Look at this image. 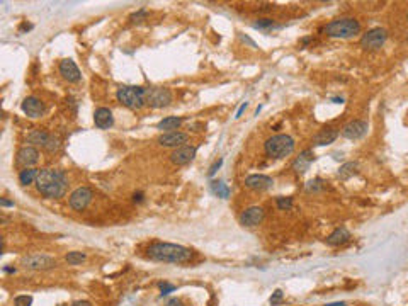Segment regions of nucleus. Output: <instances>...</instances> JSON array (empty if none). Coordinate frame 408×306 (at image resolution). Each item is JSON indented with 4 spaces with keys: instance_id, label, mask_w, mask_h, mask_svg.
<instances>
[{
    "instance_id": "1a4fd4ad",
    "label": "nucleus",
    "mask_w": 408,
    "mask_h": 306,
    "mask_svg": "<svg viewBox=\"0 0 408 306\" xmlns=\"http://www.w3.org/2000/svg\"><path fill=\"white\" fill-rule=\"evenodd\" d=\"M90 201H92V191L89 189V187H78L70 194V207L75 211H84L85 207L89 206Z\"/></svg>"
},
{
    "instance_id": "ea45409f",
    "label": "nucleus",
    "mask_w": 408,
    "mask_h": 306,
    "mask_svg": "<svg viewBox=\"0 0 408 306\" xmlns=\"http://www.w3.org/2000/svg\"><path fill=\"white\" fill-rule=\"evenodd\" d=\"M72 306H92V305H90L89 301H75Z\"/></svg>"
},
{
    "instance_id": "f8f14e48",
    "label": "nucleus",
    "mask_w": 408,
    "mask_h": 306,
    "mask_svg": "<svg viewBox=\"0 0 408 306\" xmlns=\"http://www.w3.org/2000/svg\"><path fill=\"white\" fill-rule=\"evenodd\" d=\"M15 162H17V165L24 168H31L39 162V152L34 147H22L17 152V160Z\"/></svg>"
},
{
    "instance_id": "39448f33",
    "label": "nucleus",
    "mask_w": 408,
    "mask_h": 306,
    "mask_svg": "<svg viewBox=\"0 0 408 306\" xmlns=\"http://www.w3.org/2000/svg\"><path fill=\"white\" fill-rule=\"evenodd\" d=\"M117 101L129 109H141L147 105V89L135 87V85H124L116 92Z\"/></svg>"
},
{
    "instance_id": "4be33fe9",
    "label": "nucleus",
    "mask_w": 408,
    "mask_h": 306,
    "mask_svg": "<svg viewBox=\"0 0 408 306\" xmlns=\"http://www.w3.org/2000/svg\"><path fill=\"white\" fill-rule=\"evenodd\" d=\"M182 124V117H177V116H168L165 119H162L158 123V129H162V131L165 133H170V131H175V129H179V126Z\"/></svg>"
},
{
    "instance_id": "a878e982",
    "label": "nucleus",
    "mask_w": 408,
    "mask_h": 306,
    "mask_svg": "<svg viewBox=\"0 0 408 306\" xmlns=\"http://www.w3.org/2000/svg\"><path fill=\"white\" fill-rule=\"evenodd\" d=\"M356 174H357V163H354V162L344 163V165L340 167V170H339V177L342 180L351 179L352 175H356Z\"/></svg>"
},
{
    "instance_id": "dca6fc26",
    "label": "nucleus",
    "mask_w": 408,
    "mask_h": 306,
    "mask_svg": "<svg viewBox=\"0 0 408 306\" xmlns=\"http://www.w3.org/2000/svg\"><path fill=\"white\" fill-rule=\"evenodd\" d=\"M313 162H315V153H313V150H305L300 153V156L294 158L293 170L296 172L298 175H303Z\"/></svg>"
},
{
    "instance_id": "f704fd0d",
    "label": "nucleus",
    "mask_w": 408,
    "mask_h": 306,
    "mask_svg": "<svg viewBox=\"0 0 408 306\" xmlns=\"http://www.w3.org/2000/svg\"><path fill=\"white\" fill-rule=\"evenodd\" d=\"M320 184H321L320 179L311 180V182L308 184V191H316V189H320Z\"/></svg>"
},
{
    "instance_id": "5701e85b",
    "label": "nucleus",
    "mask_w": 408,
    "mask_h": 306,
    "mask_svg": "<svg viewBox=\"0 0 408 306\" xmlns=\"http://www.w3.org/2000/svg\"><path fill=\"white\" fill-rule=\"evenodd\" d=\"M39 170H36V168H24V170H21V174H19V182H21L22 186H29V184L36 182Z\"/></svg>"
},
{
    "instance_id": "c756f323",
    "label": "nucleus",
    "mask_w": 408,
    "mask_h": 306,
    "mask_svg": "<svg viewBox=\"0 0 408 306\" xmlns=\"http://www.w3.org/2000/svg\"><path fill=\"white\" fill-rule=\"evenodd\" d=\"M293 198H277V207L279 209H291Z\"/></svg>"
},
{
    "instance_id": "20e7f679",
    "label": "nucleus",
    "mask_w": 408,
    "mask_h": 306,
    "mask_svg": "<svg viewBox=\"0 0 408 306\" xmlns=\"http://www.w3.org/2000/svg\"><path fill=\"white\" fill-rule=\"evenodd\" d=\"M325 34L330 38H340V39H349L354 38L356 34L360 33V22L354 17H342L335 19L330 24L325 26Z\"/></svg>"
},
{
    "instance_id": "c03bdc74",
    "label": "nucleus",
    "mask_w": 408,
    "mask_h": 306,
    "mask_svg": "<svg viewBox=\"0 0 408 306\" xmlns=\"http://www.w3.org/2000/svg\"><path fill=\"white\" fill-rule=\"evenodd\" d=\"M407 19H408V15H407Z\"/></svg>"
},
{
    "instance_id": "b1692460",
    "label": "nucleus",
    "mask_w": 408,
    "mask_h": 306,
    "mask_svg": "<svg viewBox=\"0 0 408 306\" xmlns=\"http://www.w3.org/2000/svg\"><path fill=\"white\" fill-rule=\"evenodd\" d=\"M211 191L221 199H228V196H230L228 186H226L223 180H213V182H211Z\"/></svg>"
},
{
    "instance_id": "423d86ee",
    "label": "nucleus",
    "mask_w": 408,
    "mask_h": 306,
    "mask_svg": "<svg viewBox=\"0 0 408 306\" xmlns=\"http://www.w3.org/2000/svg\"><path fill=\"white\" fill-rule=\"evenodd\" d=\"M386 39H388L386 29H383V27H374V29H369L362 38H360V48L367 50V51H376V50L383 48Z\"/></svg>"
},
{
    "instance_id": "aec40b11",
    "label": "nucleus",
    "mask_w": 408,
    "mask_h": 306,
    "mask_svg": "<svg viewBox=\"0 0 408 306\" xmlns=\"http://www.w3.org/2000/svg\"><path fill=\"white\" fill-rule=\"evenodd\" d=\"M94 123L99 129H109L114 124V116H112L111 109L107 107H99L94 114Z\"/></svg>"
},
{
    "instance_id": "c9c22d12",
    "label": "nucleus",
    "mask_w": 408,
    "mask_h": 306,
    "mask_svg": "<svg viewBox=\"0 0 408 306\" xmlns=\"http://www.w3.org/2000/svg\"><path fill=\"white\" fill-rule=\"evenodd\" d=\"M165 306H184V303L180 300H177V298H174V300H170V301H167V305Z\"/></svg>"
},
{
    "instance_id": "c85d7f7f",
    "label": "nucleus",
    "mask_w": 408,
    "mask_h": 306,
    "mask_svg": "<svg viewBox=\"0 0 408 306\" xmlns=\"http://www.w3.org/2000/svg\"><path fill=\"white\" fill-rule=\"evenodd\" d=\"M14 305L15 306H31L33 305V298L27 296V294H24V296H17L14 300Z\"/></svg>"
},
{
    "instance_id": "2f4dec72",
    "label": "nucleus",
    "mask_w": 408,
    "mask_h": 306,
    "mask_svg": "<svg viewBox=\"0 0 408 306\" xmlns=\"http://www.w3.org/2000/svg\"><path fill=\"white\" fill-rule=\"evenodd\" d=\"M158 286H160V289H162V296H165V294L175 291V286L174 284H168V282H160Z\"/></svg>"
},
{
    "instance_id": "37998d69",
    "label": "nucleus",
    "mask_w": 408,
    "mask_h": 306,
    "mask_svg": "<svg viewBox=\"0 0 408 306\" xmlns=\"http://www.w3.org/2000/svg\"><path fill=\"white\" fill-rule=\"evenodd\" d=\"M332 101L335 102V104H342V102H344V99H342V97H333Z\"/></svg>"
},
{
    "instance_id": "e433bc0d",
    "label": "nucleus",
    "mask_w": 408,
    "mask_h": 306,
    "mask_svg": "<svg viewBox=\"0 0 408 306\" xmlns=\"http://www.w3.org/2000/svg\"><path fill=\"white\" fill-rule=\"evenodd\" d=\"M133 201H135V203H141V201H143V192H135V194H133Z\"/></svg>"
},
{
    "instance_id": "72a5a7b5",
    "label": "nucleus",
    "mask_w": 408,
    "mask_h": 306,
    "mask_svg": "<svg viewBox=\"0 0 408 306\" xmlns=\"http://www.w3.org/2000/svg\"><path fill=\"white\" fill-rule=\"evenodd\" d=\"M221 163H223V160H221V158H219L218 162H214L213 165H211V168H209V172H207V174H209V175H214V174H216V172H218V168L221 167Z\"/></svg>"
},
{
    "instance_id": "ddd939ff",
    "label": "nucleus",
    "mask_w": 408,
    "mask_h": 306,
    "mask_svg": "<svg viewBox=\"0 0 408 306\" xmlns=\"http://www.w3.org/2000/svg\"><path fill=\"white\" fill-rule=\"evenodd\" d=\"M264 209L260 206H252L249 209H245L240 216V223L243 226H257L264 219Z\"/></svg>"
},
{
    "instance_id": "9d476101",
    "label": "nucleus",
    "mask_w": 408,
    "mask_h": 306,
    "mask_svg": "<svg viewBox=\"0 0 408 306\" xmlns=\"http://www.w3.org/2000/svg\"><path fill=\"white\" fill-rule=\"evenodd\" d=\"M196 153H198V148L191 147V145H184V147H179L172 152L170 160L175 163V165H187L194 160Z\"/></svg>"
},
{
    "instance_id": "2eb2a0df",
    "label": "nucleus",
    "mask_w": 408,
    "mask_h": 306,
    "mask_svg": "<svg viewBox=\"0 0 408 306\" xmlns=\"http://www.w3.org/2000/svg\"><path fill=\"white\" fill-rule=\"evenodd\" d=\"M22 111L29 117H41L45 114V104H43L41 99H38V97L34 96L26 97V99L22 101Z\"/></svg>"
},
{
    "instance_id": "f257e3e1",
    "label": "nucleus",
    "mask_w": 408,
    "mask_h": 306,
    "mask_svg": "<svg viewBox=\"0 0 408 306\" xmlns=\"http://www.w3.org/2000/svg\"><path fill=\"white\" fill-rule=\"evenodd\" d=\"M36 187L41 192V196L48 199L63 198L68 191V179H66L63 170H54V168H43L39 170L36 179Z\"/></svg>"
},
{
    "instance_id": "f3484780",
    "label": "nucleus",
    "mask_w": 408,
    "mask_h": 306,
    "mask_svg": "<svg viewBox=\"0 0 408 306\" xmlns=\"http://www.w3.org/2000/svg\"><path fill=\"white\" fill-rule=\"evenodd\" d=\"M187 141V135L182 131H170V133H163L162 136H158V143L162 147H184V143Z\"/></svg>"
},
{
    "instance_id": "9b49d317",
    "label": "nucleus",
    "mask_w": 408,
    "mask_h": 306,
    "mask_svg": "<svg viewBox=\"0 0 408 306\" xmlns=\"http://www.w3.org/2000/svg\"><path fill=\"white\" fill-rule=\"evenodd\" d=\"M366 133H367V123L360 119L351 121V123H347L342 128V136L347 140H359L362 138Z\"/></svg>"
},
{
    "instance_id": "6ab92c4d",
    "label": "nucleus",
    "mask_w": 408,
    "mask_h": 306,
    "mask_svg": "<svg viewBox=\"0 0 408 306\" xmlns=\"http://www.w3.org/2000/svg\"><path fill=\"white\" fill-rule=\"evenodd\" d=\"M339 136V129L337 128H323L313 136V145L315 147H325V145H330L337 140Z\"/></svg>"
},
{
    "instance_id": "0eeeda50",
    "label": "nucleus",
    "mask_w": 408,
    "mask_h": 306,
    "mask_svg": "<svg viewBox=\"0 0 408 306\" xmlns=\"http://www.w3.org/2000/svg\"><path fill=\"white\" fill-rule=\"evenodd\" d=\"M21 264L22 267L29 270H46V269H53L54 265H56V260L45 254H31L22 258Z\"/></svg>"
},
{
    "instance_id": "a211bd4d",
    "label": "nucleus",
    "mask_w": 408,
    "mask_h": 306,
    "mask_svg": "<svg viewBox=\"0 0 408 306\" xmlns=\"http://www.w3.org/2000/svg\"><path fill=\"white\" fill-rule=\"evenodd\" d=\"M272 184H274L272 179L267 177V175H262V174H254L245 179V186L254 191H267L272 187Z\"/></svg>"
},
{
    "instance_id": "473e14b6",
    "label": "nucleus",
    "mask_w": 408,
    "mask_h": 306,
    "mask_svg": "<svg viewBox=\"0 0 408 306\" xmlns=\"http://www.w3.org/2000/svg\"><path fill=\"white\" fill-rule=\"evenodd\" d=\"M270 305H279V303H282V291L281 289H277V291H274V294L272 296H270Z\"/></svg>"
},
{
    "instance_id": "a19ab883",
    "label": "nucleus",
    "mask_w": 408,
    "mask_h": 306,
    "mask_svg": "<svg viewBox=\"0 0 408 306\" xmlns=\"http://www.w3.org/2000/svg\"><path fill=\"white\" fill-rule=\"evenodd\" d=\"M3 272H5V274H14L15 269L14 267H3Z\"/></svg>"
},
{
    "instance_id": "6e6552de",
    "label": "nucleus",
    "mask_w": 408,
    "mask_h": 306,
    "mask_svg": "<svg viewBox=\"0 0 408 306\" xmlns=\"http://www.w3.org/2000/svg\"><path fill=\"white\" fill-rule=\"evenodd\" d=\"M172 102V92L163 87H153L147 89V105L153 109L167 107Z\"/></svg>"
},
{
    "instance_id": "f03ea898",
    "label": "nucleus",
    "mask_w": 408,
    "mask_h": 306,
    "mask_svg": "<svg viewBox=\"0 0 408 306\" xmlns=\"http://www.w3.org/2000/svg\"><path fill=\"white\" fill-rule=\"evenodd\" d=\"M147 255L152 260L165 262V264H186L192 258V250L177 243L155 242L148 247Z\"/></svg>"
},
{
    "instance_id": "393cba45",
    "label": "nucleus",
    "mask_w": 408,
    "mask_h": 306,
    "mask_svg": "<svg viewBox=\"0 0 408 306\" xmlns=\"http://www.w3.org/2000/svg\"><path fill=\"white\" fill-rule=\"evenodd\" d=\"M48 133L46 131H43V129H34L33 133H31L29 136H27V141L29 143H33V145H43L45 147V143H46V140H48Z\"/></svg>"
},
{
    "instance_id": "bb28decb",
    "label": "nucleus",
    "mask_w": 408,
    "mask_h": 306,
    "mask_svg": "<svg viewBox=\"0 0 408 306\" xmlns=\"http://www.w3.org/2000/svg\"><path fill=\"white\" fill-rule=\"evenodd\" d=\"M60 145H61V141H60V138H58V136L50 135L48 140H46V143H45V148H46V150H48L50 153H53V152L60 150Z\"/></svg>"
},
{
    "instance_id": "cd10ccee",
    "label": "nucleus",
    "mask_w": 408,
    "mask_h": 306,
    "mask_svg": "<svg viewBox=\"0 0 408 306\" xmlns=\"http://www.w3.org/2000/svg\"><path fill=\"white\" fill-rule=\"evenodd\" d=\"M84 260H85V254L82 252H68V255H66V262H68L70 265H78Z\"/></svg>"
},
{
    "instance_id": "58836bf2",
    "label": "nucleus",
    "mask_w": 408,
    "mask_h": 306,
    "mask_svg": "<svg viewBox=\"0 0 408 306\" xmlns=\"http://www.w3.org/2000/svg\"><path fill=\"white\" fill-rule=\"evenodd\" d=\"M247 105H249V104H247V102H243V104L240 105V109H238V111H237V116H235V117H240V116L243 114V111H245V109H247Z\"/></svg>"
},
{
    "instance_id": "7c9ffc66",
    "label": "nucleus",
    "mask_w": 408,
    "mask_h": 306,
    "mask_svg": "<svg viewBox=\"0 0 408 306\" xmlns=\"http://www.w3.org/2000/svg\"><path fill=\"white\" fill-rule=\"evenodd\" d=\"M272 26H274L272 19H260L258 22H255V27H258V29H267V27H272Z\"/></svg>"
},
{
    "instance_id": "412c9836",
    "label": "nucleus",
    "mask_w": 408,
    "mask_h": 306,
    "mask_svg": "<svg viewBox=\"0 0 408 306\" xmlns=\"http://www.w3.org/2000/svg\"><path fill=\"white\" fill-rule=\"evenodd\" d=\"M349 240H351V233H349V230L344 228V226L333 230L327 237V243L330 247H340V245H344V243H347Z\"/></svg>"
},
{
    "instance_id": "4468645a",
    "label": "nucleus",
    "mask_w": 408,
    "mask_h": 306,
    "mask_svg": "<svg viewBox=\"0 0 408 306\" xmlns=\"http://www.w3.org/2000/svg\"><path fill=\"white\" fill-rule=\"evenodd\" d=\"M60 75L65 78V80H68L70 84H75V82L80 80V70H78V66L75 65V61L70 60V58H66V60H61L60 61Z\"/></svg>"
},
{
    "instance_id": "79ce46f5",
    "label": "nucleus",
    "mask_w": 408,
    "mask_h": 306,
    "mask_svg": "<svg viewBox=\"0 0 408 306\" xmlns=\"http://www.w3.org/2000/svg\"><path fill=\"white\" fill-rule=\"evenodd\" d=\"M325 306H345L344 301H339V303H328V305H325Z\"/></svg>"
},
{
    "instance_id": "7ed1b4c3",
    "label": "nucleus",
    "mask_w": 408,
    "mask_h": 306,
    "mask_svg": "<svg viewBox=\"0 0 408 306\" xmlns=\"http://www.w3.org/2000/svg\"><path fill=\"white\" fill-rule=\"evenodd\" d=\"M294 147H296V143L289 135H274L264 143L265 155L276 160L289 156L294 152Z\"/></svg>"
},
{
    "instance_id": "4c0bfd02",
    "label": "nucleus",
    "mask_w": 408,
    "mask_h": 306,
    "mask_svg": "<svg viewBox=\"0 0 408 306\" xmlns=\"http://www.w3.org/2000/svg\"><path fill=\"white\" fill-rule=\"evenodd\" d=\"M0 204H2L3 207H10V206H14V203H12V201H7L5 198H0Z\"/></svg>"
}]
</instances>
